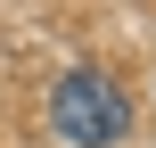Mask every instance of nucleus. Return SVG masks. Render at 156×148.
Returning <instances> with one entry per match:
<instances>
[{"mask_svg": "<svg viewBox=\"0 0 156 148\" xmlns=\"http://www.w3.org/2000/svg\"><path fill=\"white\" fill-rule=\"evenodd\" d=\"M49 124H58L66 148H115L132 132V99H123V82H115L107 66H74V74H58V91H49Z\"/></svg>", "mask_w": 156, "mask_h": 148, "instance_id": "f257e3e1", "label": "nucleus"}]
</instances>
